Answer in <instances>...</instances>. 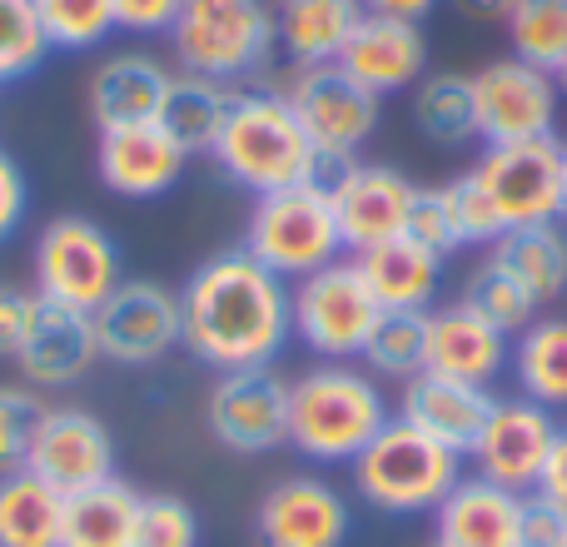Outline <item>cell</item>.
<instances>
[{
	"label": "cell",
	"mask_w": 567,
	"mask_h": 547,
	"mask_svg": "<svg viewBox=\"0 0 567 547\" xmlns=\"http://www.w3.org/2000/svg\"><path fill=\"white\" fill-rule=\"evenodd\" d=\"M508 369L523 399L543 403L553 413L567 409V313H538L513 339Z\"/></svg>",
	"instance_id": "cell-29"
},
{
	"label": "cell",
	"mask_w": 567,
	"mask_h": 547,
	"mask_svg": "<svg viewBox=\"0 0 567 547\" xmlns=\"http://www.w3.org/2000/svg\"><path fill=\"white\" fill-rule=\"evenodd\" d=\"M189 155L165 135L159 120L150 125H125V130H100L95 169L100 185L120 199H159L165 189L179 185Z\"/></svg>",
	"instance_id": "cell-18"
},
{
	"label": "cell",
	"mask_w": 567,
	"mask_h": 547,
	"mask_svg": "<svg viewBox=\"0 0 567 547\" xmlns=\"http://www.w3.org/2000/svg\"><path fill=\"white\" fill-rule=\"evenodd\" d=\"M255 533L259 547H343L353 533V508L329 478L293 473L265 493Z\"/></svg>",
	"instance_id": "cell-17"
},
{
	"label": "cell",
	"mask_w": 567,
	"mask_h": 547,
	"mask_svg": "<svg viewBox=\"0 0 567 547\" xmlns=\"http://www.w3.org/2000/svg\"><path fill=\"white\" fill-rule=\"evenodd\" d=\"M120 453H115V438L110 429L85 409H45L35 423V438H30V453H25V473H35L45 488H55L60 498L70 493H85L95 483H110L120 478Z\"/></svg>",
	"instance_id": "cell-14"
},
{
	"label": "cell",
	"mask_w": 567,
	"mask_h": 547,
	"mask_svg": "<svg viewBox=\"0 0 567 547\" xmlns=\"http://www.w3.org/2000/svg\"><path fill=\"white\" fill-rule=\"evenodd\" d=\"M169 70L165 60L145 55V50H115L90 70L85 105L100 130H125V125H150L159 120L169 95Z\"/></svg>",
	"instance_id": "cell-22"
},
{
	"label": "cell",
	"mask_w": 567,
	"mask_h": 547,
	"mask_svg": "<svg viewBox=\"0 0 567 547\" xmlns=\"http://www.w3.org/2000/svg\"><path fill=\"white\" fill-rule=\"evenodd\" d=\"M488 195L503 235L528 225H563L567 179H563V140H518V145H488L483 159L468 169Z\"/></svg>",
	"instance_id": "cell-10"
},
{
	"label": "cell",
	"mask_w": 567,
	"mask_h": 547,
	"mask_svg": "<svg viewBox=\"0 0 567 547\" xmlns=\"http://www.w3.org/2000/svg\"><path fill=\"white\" fill-rule=\"evenodd\" d=\"M413 195H419V185L393 165H373V159L339 165L329 179V205H333V219H339L343 249L359 255V249H373L383 239L403 235Z\"/></svg>",
	"instance_id": "cell-16"
},
{
	"label": "cell",
	"mask_w": 567,
	"mask_h": 547,
	"mask_svg": "<svg viewBox=\"0 0 567 547\" xmlns=\"http://www.w3.org/2000/svg\"><path fill=\"white\" fill-rule=\"evenodd\" d=\"M538 493H548V498L567 513V423L558 429V443H553V453H548V468H543Z\"/></svg>",
	"instance_id": "cell-46"
},
{
	"label": "cell",
	"mask_w": 567,
	"mask_h": 547,
	"mask_svg": "<svg viewBox=\"0 0 567 547\" xmlns=\"http://www.w3.org/2000/svg\"><path fill=\"white\" fill-rule=\"evenodd\" d=\"M518 547H567V513L548 498V493H523Z\"/></svg>",
	"instance_id": "cell-42"
},
{
	"label": "cell",
	"mask_w": 567,
	"mask_h": 547,
	"mask_svg": "<svg viewBox=\"0 0 567 547\" xmlns=\"http://www.w3.org/2000/svg\"><path fill=\"white\" fill-rule=\"evenodd\" d=\"M209 155L225 169L229 185H239L255 199L323 179V159L313 155L284 90H235V105H229L225 130Z\"/></svg>",
	"instance_id": "cell-2"
},
{
	"label": "cell",
	"mask_w": 567,
	"mask_h": 547,
	"mask_svg": "<svg viewBox=\"0 0 567 547\" xmlns=\"http://www.w3.org/2000/svg\"><path fill=\"white\" fill-rule=\"evenodd\" d=\"M553 80H558V95H567V65H563L558 75H553Z\"/></svg>",
	"instance_id": "cell-49"
},
{
	"label": "cell",
	"mask_w": 567,
	"mask_h": 547,
	"mask_svg": "<svg viewBox=\"0 0 567 547\" xmlns=\"http://www.w3.org/2000/svg\"><path fill=\"white\" fill-rule=\"evenodd\" d=\"M503 30L513 40V55L528 65L548 70V75L567 65V0H518Z\"/></svg>",
	"instance_id": "cell-34"
},
{
	"label": "cell",
	"mask_w": 567,
	"mask_h": 547,
	"mask_svg": "<svg viewBox=\"0 0 567 547\" xmlns=\"http://www.w3.org/2000/svg\"><path fill=\"white\" fill-rule=\"evenodd\" d=\"M289 309H293V339L309 353H319V363L359 359L383 313L353 259H333V265L293 279Z\"/></svg>",
	"instance_id": "cell-8"
},
{
	"label": "cell",
	"mask_w": 567,
	"mask_h": 547,
	"mask_svg": "<svg viewBox=\"0 0 567 547\" xmlns=\"http://www.w3.org/2000/svg\"><path fill=\"white\" fill-rule=\"evenodd\" d=\"M339 65L383 100L399 95V90H413L429 75V40H423V25H413V20L363 16L353 25L349 45H343Z\"/></svg>",
	"instance_id": "cell-20"
},
{
	"label": "cell",
	"mask_w": 567,
	"mask_h": 547,
	"mask_svg": "<svg viewBox=\"0 0 567 547\" xmlns=\"http://www.w3.org/2000/svg\"><path fill=\"white\" fill-rule=\"evenodd\" d=\"M135 547H199V518L175 493H145L135 518Z\"/></svg>",
	"instance_id": "cell-38"
},
{
	"label": "cell",
	"mask_w": 567,
	"mask_h": 547,
	"mask_svg": "<svg viewBox=\"0 0 567 547\" xmlns=\"http://www.w3.org/2000/svg\"><path fill=\"white\" fill-rule=\"evenodd\" d=\"M558 80L518 55L488 60L473 75V110H478L483 145H518V140L553 135L558 130Z\"/></svg>",
	"instance_id": "cell-13"
},
{
	"label": "cell",
	"mask_w": 567,
	"mask_h": 547,
	"mask_svg": "<svg viewBox=\"0 0 567 547\" xmlns=\"http://www.w3.org/2000/svg\"><path fill=\"white\" fill-rule=\"evenodd\" d=\"M179 75H205L219 85L255 80L279 55V30L269 0H185L169 25Z\"/></svg>",
	"instance_id": "cell-4"
},
{
	"label": "cell",
	"mask_w": 567,
	"mask_h": 547,
	"mask_svg": "<svg viewBox=\"0 0 567 547\" xmlns=\"http://www.w3.org/2000/svg\"><path fill=\"white\" fill-rule=\"evenodd\" d=\"M523 493H508L488 478H458V488L433 508V547H518Z\"/></svg>",
	"instance_id": "cell-24"
},
{
	"label": "cell",
	"mask_w": 567,
	"mask_h": 547,
	"mask_svg": "<svg viewBox=\"0 0 567 547\" xmlns=\"http://www.w3.org/2000/svg\"><path fill=\"white\" fill-rule=\"evenodd\" d=\"M125 279L115 239L85 215H55L35 239V293L60 309L95 313Z\"/></svg>",
	"instance_id": "cell-9"
},
{
	"label": "cell",
	"mask_w": 567,
	"mask_h": 547,
	"mask_svg": "<svg viewBox=\"0 0 567 547\" xmlns=\"http://www.w3.org/2000/svg\"><path fill=\"white\" fill-rule=\"evenodd\" d=\"M100 359L95 323L80 309H60V303L40 299L30 333L16 353V369L30 389H75Z\"/></svg>",
	"instance_id": "cell-21"
},
{
	"label": "cell",
	"mask_w": 567,
	"mask_h": 547,
	"mask_svg": "<svg viewBox=\"0 0 567 547\" xmlns=\"http://www.w3.org/2000/svg\"><path fill=\"white\" fill-rule=\"evenodd\" d=\"M205 423L219 448L259 458L289 443V379L275 363L259 369H229L209 383Z\"/></svg>",
	"instance_id": "cell-11"
},
{
	"label": "cell",
	"mask_w": 567,
	"mask_h": 547,
	"mask_svg": "<svg viewBox=\"0 0 567 547\" xmlns=\"http://www.w3.org/2000/svg\"><path fill=\"white\" fill-rule=\"evenodd\" d=\"M239 249L289 283L343 259V235L329 205V179L279 189V195H259L245 219Z\"/></svg>",
	"instance_id": "cell-6"
},
{
	"label": "cell",
	"mask_w": 567,
	"mask_h": 547,
	"mask_svg": "<svg viewBox=\"0 0 567 547\" xmlns=\"http://www.w3.org/2000/svg\"><path fill=\"white\" fill-rule=\"evenodd\" d=\"M563 179H567V140H563ZM563 219H567V205H563Z\"/></svg>",
	"instance_id": "cell-50"
},
{
	"label": "cell",
	"mask_w": 567,
	"mask_h": 547,
	"mask_svg": "<svg viewBox=\"0 0 567 547\" xmlns=\"http://www.w3.org/2000/svg\"><path fill=\"white\" fill-rule=\"evenodd\" d=\"M50 50H95L115 35V0H35Z\"/></svg>",
	"instance_id": "cell-36"
},
{
	"label": "cell",
	"mask_w": 567,
	"mask_h": 547,
	"mask_svg": "<svg viewBox=\"0 0 567 547\" xmlns=\"http://www.w3.org/2000/svg\"><path fill=\"white\" fill-rule=\"evenodd\" d=\"M284 100H289V110L299 115L303 135H309L313 155L323 159V169L353 165L359 149L373 140L379 115H383V100L373 95V90H363L339 60H333V65L289 70Z\"/></svg>",
	"instance_id": "cell-7"
},
{
	"label": "cell",
	"mask_w": 567,
	"mask_h": 547,
	"mask_svg": "<svg viewBox=\"0 0 567 547\" xmlns=\"http://www.w3.org/2000/svg\"><path fill=\"white\" fill-rule=\"evenodd\" d=\"M50 55L35 0H0V85L30 80Z\"/></svg>",
	"instance_id": "cell-37"
},
{
	"label": "cell",
	"mask_w": 567,
	"mask_h": 547,
	"mask_svg": "<svg viewBox=\"0 0 567 547\" xmlns=\"http://www.w3.org/2000/svg\"><path fill=\"white\" fill-rule=\"evenodd\" d=\"M453 6H458L468 20H488V25H503V20L513 16V6H518V0H453Z\"/></svg>",
	"instance_id": "cell-48"
},
{
	"label": "cell",
	"mask_w": 567,
	"mask_h": 547,
	"mask_svg": "<svg viewBox=\"0 0 567 547\" xmlns=\"http://www.w3.org/2000/svg\"><path fill=\"white\" fill-rule=\"evenodd\" d=\"M35 309H40V293H35V289H20V283H0V359L16 363V353H20V343H25Z\"/></svg>",
	"instance_id": "cell-43"
},
{
	"label": "cell",
	"mask_w": 567,
	"mask_h": 547,
	"mask_svg": "<svg viewBox=\"0 0 567 547\" xmlns=\"http://www.w3.org/2000/svg\"><path fill=\"white\" fill-rule=\"evenodd\" d=\"M65 498L35 473H0V547H60Z\"/></svg>",
	"instance_id": "cell-32"
},
{
	"label": "cell",
	"mask_w": 567,
	"mask_h": 547,
	"mask_svg": "<svg viewBox=\"0 0 567 547\" xmlns=\"http://www.w3.org/2000/svg\"><path fill=\"white\" fill-rule=\"evenodd\" d=\"M25 215H30V179L16 165V155L0 149V245L25 225Z\"/></svg>",
	"instance_id": "cell-44"
},
{
	"label": "cell",
	"mask_w": 567,
	"mask_h": 547,
	"mask_svg": "<svg viewBox=\"0 0 567 547\" xmlns=\"http://www.w3.org/2000/svg\"><path fill=\"white\" fill-rule=\"evenodd\" d=\"M413 125L429 145L458 149L478 140V110H473V75L443 70V75H423L413 85Z\"/></svg>",
	"instance_id": "cell-31"
},
{
	"label": "cell",
	"mask_w": 567,
	"mask_h": 547,
	"mask_svg": "<svg viewBox=\"0 0 567 547\" xmlns=\"http://www.w3.org/2000/svg\"><path fill=\"white\" fill-rule=\"evenodd\" d=\"M359 6H363V16H393V20H413V25H423L443 0H359Z\"/></svg>",
	"instance_id": "cell-47"
},
{
	"label": "cell",
	"mask_w": 567,
	"mask_h": 547,
	"mask_svg": "<svg viewBox=\"0 0 567 547\" xmlns=\"http://www.w3.org/2000/svg\"><path fill=\"white\" fill-rule=\"evenodd\" d=\"M443 195H449V205H453V219H458L463 245H493V239L503 235L498 215H493L488 195L478 189V179H473V175L449 179V185H443Z\"/></svg>",
	"instance_id": "cell-41"
},
{
	"label": "cell",
	"mask_w": 567,
	"mask_h": 547,
	"mask_svg": "<svg viewBox=\"0 0 567 547\" xmlns=\"http://www.w3.org/2000/svg\"><path fill=\"white\" fill-rule=\"evenodd\" d=\"M145 493L125 478L70 493L60 513V547H135V518Z\"/></svg>",
	"instance_id": "cell-27"
},
{
	"label": "cell",
	"mask_w": 567,
	"mask_h": 547,
	"mask_svg": "<svg viewBox=\"0 0 567 547\" xmlns=\"http://www.w3.org/2000/svg\"><path fill=\"white\" fill-rule=\"evenodd\" d=\"M369 293L379 299V309H413L429 313L439 303V283H443V259L433 249H423L419 239L393 235L373 249L353 255Z\"/></svg>",
	"instance_id": "cell-25"
},
{
	"label": "cell",
	"mask_w": 567,
	"mask_h": 547,
	"mask_svg": "<svg viewBox=\"0 0 567 547\" xmlns=\"http://www.w3.org/2000/svg\"><path fill=\"white\" fill-rule=\"evenodd\" d=\"M558 413L543 409V403L523 399H498L483 423V438L473 443L468 458L478 463V478L498 483L508 493H538L543 468H548V453L558 443Z\"/></svg>",
	"instance_id": "cell-15"
},
{
	"label": "cell",
	"mask_w": 567,
	"mask_h": 547,
	"mask_svg": "<svg viewBox=\"0 0 567 547\" xmlns=\"http://www.w3.org/2000/svg\"><path fill=\"white\" fill-rule=\"evenodd\" d=\"M359 20H363L359 0H279L275 6L279 50L293 70L333 65V60L343 55V45H349Z\"/></svg>",
	"instance_id": "cell-26"
},
{
	"label": "cell",
	"mask_w": 567,
	"mask_h": 547,
	"mask_svg": "<svg viewBox=\"0 0 567 547\" xmlns=\"http://www.w3.org/2000/svg\"><path fill=\"white\" fill-rule=\"evenodd\" d=\"M353 468V493L383 518H413V513H433L463 478V458L429 433L409 429L393 413L373 443L349 463Z\"/></svg>",
	"instance_id": "cell-5"
},
{
	"label": "cell",
	"mask_w": 567,
	"mask_h": 547,
	"mask_svg": "<svg viewBox=\"0 0 567 547\" xmlns=\"http://www.w3.org/2000/svg\"><path fill=\"white\" fill-rule=\"evenodd\" d=\"M179 313H185V349L219 373L275 363L293 339L289 279L269 274L239 245L209 255L189 274L179 289Z\"/></svg>",
	"instance_id": "cell-1"
},
{
	"label": "cell",
	"mask_w": 567,
	"mask_h": 547,
	"mask_svg": "<svg viewBox=\"0 0 567 547\" xmlns=\"http://www.w3.org/2000/svg\"><path fill=\"white\" fill-rule=\"evenodd\" d=\"M229 105H235V85H219L205 75H175L165 110H159V125L185 155H209L219 130H225Z\"/></svg>",
	"instance_id": "cell-30"
},
{
	"label": "cell",
	"mask_w": 567,
	"mask_h": 547,
	"mask_svg": "<svg viewBox=\"0 0 567 547\" xmlns=\"http://www.w3.org/2000/svg\"><path fill=\"white\" fill-rule=\"evenodd\" d=\"M389 419L379 379L363 369L313 363L289 379V448H299L309 463H353Z\"/></svg>",
	"instance_id": "cell-3"
},
{
	"label": "cell",
	"mask_w": 567,
	"mask_h": 547,
	"mask_svg": "<svg viewBox=\"0 0 567 547\" xmlns=\"http://www.w3.org/2000/svg\"><path fill=\"white\" fill-rule=\"evenodd\" d=\"M513 339L498 333L493 323H483L463 303H443L429 309V349H423V373H443V379L483 383L493 389L503 369H508Z\"/></svg>",
	"instance_id": "cell-23"
},
{
	"label": "cell",
	"mask_w": 567,
	"mask_h": 547,
	"mask_svg": "<svg viewBox=\"0 0 567 547\" xmlns=\"http://www.w3.org/2000/svg\"><path fill=\"white\" fill-rule=\"evenodd\" d=\"M423 349H429V313L383 309L359 359L369 363L373 379L409 383V379H419L423 373Z\"/></svg>",
	"instance_id": "cell-33"
},
{
	"label": "cell",
	"mask_w": 567,
	"mask_h": 547,
	"mask_svg": "<svg viewBox=\"0 0 567 547\" xmlns=\"http://www.w3.org/2000/svg\"><path fill=\"white\" fill-rule=\"evenodd\" d=\"M493 403H498V393L483 389V383L419 373V379H409L399 393V419L409 423V429L429 433L443 448H453L458 458H468L473 443L483 438V423H488Z\"/></svg>",
	"instance_id": "cell-19"
},
{
	"label": "cell",
	"mask_w": 567,
	"mask_h": 547,
	"mask_svg": "<svg viewBox=\"0 0 567 547\" xmlns=\"http://www.w3.org/2000/svg\"><path fill=\"white\" fill-rule=\"evenodd\" d=\"M403 235L419 239V245L433 249L439 259L458 255L463 235H458V219H453V205H449V195H443V185L419 189V195H413V209H409V225H403Z\"/></svg>",
	"instance_id": "cell-40"
},
{
	"label": "cell",
	"mask_w": 567,
	"mask_h": 547,
	"mask_svg": "<svg viewBox=\"0 0 567 547\" xmlns=\"http://www.w3.org/2000/svg\"><path fill=\"white\" fill-rule=\"evenodd\" d=\"M95 323L100 359L125 363V369H145L159 363L169 349L185 343V313H179V293L155 279H120L115 293L90 313Z\"/></svg>",
	"instance_id": "cell-12"
},
{
	"label": "cell",
	"mask_w": 567,
	"mask_h": 547,
	"mask_svg": "<svg viewBox=\"0 0 567 547\" xmlns=\"http://www.w3.org/2000/svg\"><path fill=\"white\" fill-rule=\"evenodd\" d=\"M458 303L478 313L483 323H493L498 333H508V339H518V333L528 329L533 319H538V303L528 299V289H523V283L513 279L508 269L493 265V259H483V265L468 274Z\"/></svg>",
	"instance_id": "cell-35"
},
{
	"label": "cell",
	"mask_w": 567,
	"mask_h": 547,
	"mask_svg": "<svg viewBox=\"0 0 567 547\" xmlns=\"http://www.w3.org/2000/svg\"><path fill=\"white\" fill-rule=\"evenodd\" d=\"M40 413H45V403L30 389H20V383L0 389V473L25 468V453H30V438H35Z\"/></svg>",
	"instance_id": "cell-39"
},
{
	"label": "cell",
	"mask_w": 567,
	"mask_h": 547,
	"mask_svg": "<svg viewBox=\"0 0 567 547\" xmlns=\"http://www.w3.org/2000/svg\"><path fill=\"white\" fill-rule=\"evenodd\" d=\"M488 259L498 269H508L538 309H548V303H558L567 293V229L563 225L508 229V235H498L488 245Z\"/></svg>",
	"instance_id": "cell-28"
},
{
	"label": "cell",
	"mask_w": 567,
	"mask_h": 547,
	"mask_svg": "<svg viewBox=\"0 0 567 547\" xmlns=\"http://www.w3.org/2000/svg\"><path fill=\"white\" fill-rule=\"evenodd\" d=\"M185 0H115V25L125 35H169Z\"/></svg>",
	"instance_id": "cell-45"
}]
</instances>
